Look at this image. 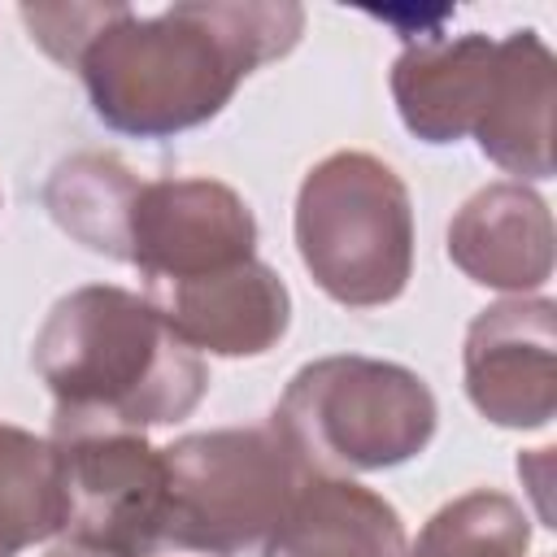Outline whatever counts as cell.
Here are the masks:
<instances>
[{
  "instance_id": "6",
  "label": "cell",
  "mask_w": 557,
  "mask_h": 557,
  "mask_svg": "<svg viewBox=\"0 0 557 557\" xmlns=\"http://www.w3.org/2000/svg\"><path fill=\"white\" fill-rule=\"evenodd\" d=\"M48 440L61 466V535L104 557H139L161 509V448L144 431L52 426Z\"/></svg>"
},
{
  "instance_id": "14",
  "label": "cell",
  "mask_w": 557,
  "mask_h": 557,
  "mask_svg": "<svg viewBox=\"0 0 557 557\" xmlns=\"http://www.w3.org/2000/svg\"><path fill=\"white\" fill-rule=\"evenodd\" d=\"M139 178L113 152H74L44 183V209L87 252L126 261V231Z\"/></svg>"
},
{
  "instance_id": "15",
  "label": "cell",
  "mask_w": 557,
  "mask_h": 557,
  "mask_svg": "<svg viewBox=\"0 0 557 557\" xmlns=\"http://www.w3.org/2000/svg\"><path fill=\"white\" fill-rule=\"evenodd\" d=\"M61 466L52 440L26 426L0 422V557H17L30 544L61 535Z\"/></svg>"
},
{
  "instance_id": "17",
  "label": "cell",
  "mask_w": 557,
  "mask_h": 557,
  "mask_svg": "<svg viewBox=\"0 0 557 557\" xmlns=\"http://www.w3.org/2000/svg\"><path fill=\"white\" fill-rule=\"evenodd\" d=\"M117 0L109 4H22V22L30 26V39L61 65L74 70L78 52L87 48V39L104 26V17L113 13Z\"/></svg>"
},
{
  "instance_id": "10",
  "label": "cell",
  "mask_w": 557,
  "mask_h": 557,
  "mask_svg": "<svg viewBox=\"0 0 557 557\" xmlns=\"http://www.w3.org/2000/svg\"><path fill=\"white\" fill-rule=\"evenodd\" d=\"M448 261L479 287L527 296L553 278V213L527 183L479 187L448 222Z\"/></svg>"
},
{
  "instance_id": "1",
  "label": "cell",
  "mask_w": 557,
  "mask_h": 557,
  "mask_svg": "<svg viewBox=\"0 0 557 557\" xmlns=\"http://www.w3.org/2000/svg\"><path fill=\"white\" fill-rule=\"evenodd\" d=\"M305 35L292 0H178L161 13L113 4L74 70L91 113L135 139H174L213 122L239 83Z\"/></svg>"
},
{
  "instance_id": "13",
  "label": "cell",
  "mask_w": 557,
  "mask_h": 557,
  "mask_svg": "<svg viewBox=\"0 0 557 557\" xmlns=\"http://www.w3.org/2000/svg\"><path fill=\"white\" fill-rule=\"evenodd\" d=\"M261 557H405V522L379 492L309 474L265 535Z\"/></svg>"
},
{
  "instance_id": "3",
  "label": "cell",
  "mask_w": 557,
  "mask_h": 557,
  "mask_svg": "<svg viewBox=\"0 0 557 557\" xmlns=\"http://www.w3.org/2000/svg\"><path fill=\"white\" fill-rule=\"evenodd\" d=\"M161 509L139 557H235L257 548L309 479L270 422L178 435L161 448Z\"/></svg>"
},
{
  "instance_id": "5",
  "label": "cell",
  "mask_w": 557,
  "mask_h": 557,
  "mask_svg": "<svg viewBox=\"0 0 557 557\" xmlns=\"http://www.w3.org/2000/svg\"><path fill=\"white\" fill-rule=\"evenodd\" d=\"M296 252L309 278L348 309L392 305L413 278V200L374 152H331L300 178Z\"/></svg>"
},
{
  "instance_id": "9",
  "label": "cell",
  "mask_w": 557,
  "mask_h": 557,
  "mask_svg": "<svg viewBox=\"0 0 557 557\" xmlns=\"http://www.w3.org/2000/svg\"><path fill=\"white\" fill-rule=\"evenodd\" d=\"M144 300L191 348L213 357H261L292 326V292L261 257L178 283H144Z\"/></svg>"
},
{
  "instance_id": "18",
  "label": "cell",
  "mask_w": 557,
  "mask_h": 557,
  "mask_svg": "<svg viewBox=\"0 0 557 557\" xmlns=\"http://www.w3.org/2000/svg\"><path fill=\"white\" fill-rule=\"evenodd\" d=\"M44 557H104V553H96V548H83V544H74V540H61V544H52Z\"/></svg>"
},
{
  "instance_id": "11",
  "label": "cell",
  "mask_w": 557,
  "mask_h": 557,
  "mask_svg": "<svg viewBox=\"0 0 557 557\" xmlns=\"http://www.w3.org/2000/svg\"><path fill=\"white\" fill-rule=\"evenodd\" d=\"M496 74V39L422 35L392 61V100L409 135L422 144H457L474 135Z\"/></svg>"
},
{
  "instance_id": "16",
  "label": "cell",
  "mask_w": 557,
  "mask_h": 557,
  "mask_svg": "<svg viewBox=\"0 0 557 557\" xmlns=\"http://www.w3.org/2000/svg\"><path fill=\"white\" fill-rule=\"evenodd\" d=\"M531 518L527 509L492 487H474L440 505L405 557H527Z\"/></svg>"
},
{
  "instance_id": "4",
  "label": "cell",
  "mask_w": 557,
  "mask_h": 557,
  "mask_svg": "<svg viewBox=\"0 0 557 557\" xmlns=\"http://www.w3.org/2000/svg\"><path fill=\"white\" fill-rule=\"evenodd\" d=\"M440 422L435 392L396 361L335 352L300 366L270 426L309 474H370L413 461Z\"/></svg>"
},
{
  "instance_id": "2",
  "label": "cell",
  "mask_w": 557,
  "mask_h": 557,
  "mask_svg": "<svg viewBox=\"0 0 557 557\" xmlns=\"http://www.w3.org/2000/svg\"><path fill=\"white\" fill-rule=\"evenodd\" d=\"M39 379L52 392V426L83 431H148L187 418L209 370L144 292L87 283L61 296L30 348Z\"/></svg>"
},
{
  "instance_id": "8",
  "label": "cell",
  "mask_w": 557,
  "mask_h": 557,
  "mask_svg": "<svg viewBox=\"0 0 557 557\" xmlns=\"http://www.w3.org/2000/svg\"><path fill=\"white\" fill-rule=\"evenodd\" d=\"M470 405L509 431L548 426L557 413V305L509 296L474 313L461 348Z\"/></svg>"
},
{
  "instance_id": "12",
  "label": "cell",
  "mask_w": 557,
  "mask_h": 557,
  "mask_svg": "<svg viewBox=\"0 0 557 557\" xmlns=\"http://www.w3.org/2000/svg\"><path fill=\"white\" fill-rule=\"evenodd\" d=\"M553 74L557 61L535 30H509L496 39V74L474 144L505 174H518V183L553 178Z\"/></svg>"
},
{
  "instance_id": "7",
  "label": "cell",
  "mask_w": 557,
  "mask_h": 557,
  "mask_svg": "<svg viewBox=\"0 0 557 557\" xmlns=\"http://www.w3.org/2000/svg\"><path fill=\"white\" fill-rule=\"evenodd\" d=\"M257 257L248 200L218 178H139L126 231V261L144 283L200 278Z\"/></svg>"
}]
</instances>
